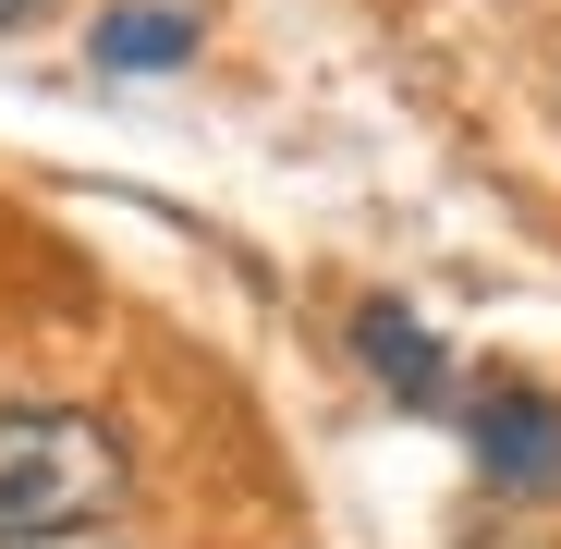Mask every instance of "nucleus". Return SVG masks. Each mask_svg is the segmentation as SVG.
Listing matches in <instances>:
<instances>
[{
  "label": "nucleus",
  "mask_w": 561,
  "mask_h": 549,
  "mask_svg": "<svg viewBox=\"0 0 561 549\" xmlns=\"http://www.w3.org/2000/svg\"><path fill=\"white\" fill-rule=\"evenodd\" d=\"M37 13H49V0H0V25H37Z\"/></svg>",
  "instance_id": "obj_5"
},
{
  "label": "nucleus",
  "mask_w": 561,
  "mask_h": 549,
  "mask_svg": "<svg viewBox=\"0 0 561 549\" xmlns=\"http://www.w3.org/2000/svg\"><path fill=\"white\" fill-rule=\"evenodd\" d=\"M135 513V439L99 403L13 391L0 403V549H61Z\"/></svg>",
  "instance_id": "obj_1"
},
{
  "label": "nucleus",
  "mask_w": 561,
  "mask_h": 549,
  "mask_svg": "<svg viewBox=\"0 0 561 549\" xmlns=\"http://www.w3.org/2000/svg\"><path fill=\"white\" fill-rule=\"evenodd\" d=\"M354 366H366L391 403H415V415H451V403H463L451 342H439L415 306H391V294H366V306H354Z\"/></svg>",
  "instance_id": "obj_3"
},
{
  "label": "nucleus",
  "mask_w": 561,
  "mask_h": 549,
  "mask_svg": "<svg viewBox=\"0 0 561 549\" xmlns=\"http://www.w3.org/2000/svg\"><path fill=\"white\" fill-rule=\"evenodd\" d=\"M85 49H99V73H171L208 49V0H123L85 25Z\"/></svg>",
  "instance_id": "obj_4"
},
{
  "label": "nucleus",
  "mask_w": 561,
  "mask_h": 549,
  "mask_svg": "<svg viewBox=\"0 0 561 549\" xmlns=\"http://www.w3.org/2000/svg\"><path fill=\"white\" fill-rule=\"evenodd\" d=\"M451 427L477 439V477L501 501H561V391H537V379H463Z\"/></svg>",
  "instance_id": "obj_2"
}]
</instances>
